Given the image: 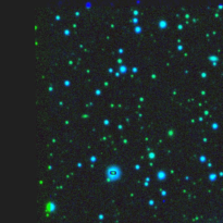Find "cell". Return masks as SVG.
Wrapping results in <instances>:
<instances>
[{
	"label": "cell",
	"instance_id": "6da1fadb",
	"mask_svg": "<svg viewBox=\"0 0 223 223\" xmlns=\"http://www.w3.org/2000/svg\"><path fill=\"white\" fill-rule=\"evenodd\" d=\"M107 176H108L110 180L115 181L121 176V172L117 167H110L109 169L107 170Z\"/></svg>",
	"mask_w": 223,
	"mask_h": 223
}]
</instances>
